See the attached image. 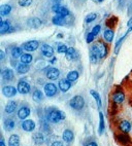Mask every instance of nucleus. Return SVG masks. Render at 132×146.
<instances>
[{"mask_svg": "<svg viewBox=\"0 0 132 146\" xmlns=\"http://www.w3.org/2000/svg\"><path fill=\"white\" fill-rule=\"evenodd\" d=\"M21 145V140L20 137L17 134H13L8 138V146H20Z\"/></svg>", "mask_w": 132, "mask_h": 146, "instance_id": "17", "label": "nucleus"}, {"mask_svg": "<svg viewBox=\"0 0 132 146\" xmlns=\"http://www.w3.org/2000/svg\"><path fill=\"white\" fill-rule=\"evenodd\" d=\"M98 50H99V56H100V59H103L105 58V56L107 55L108 52V48L105 45V43L103 42H98Z\"/></svg>", "mask_w": 132, "mask_h": 146, "instance_id": "21", "label": "nucleus"}, {"mask_svg": "<svg viewBox=\"0 0 132 146\" xmlns=\"http://www.w3.org/2000/svg\"><path fill=\"white\" fill-rule=\"evenodd\" d=\"M45 75L50 80H57L59 78V76H60V71L55 67H51L47 70Z\"/></svg>", "mask_w": 132, "mask_h": 146, "instance_id": "10", "label": "nucleus"}, {"mask_svg": "<svg viewBox=\"0 0 132 146\" xmlns=\"http://www.w3.org/2000/svg\"><path fill=\"white\" fill-rule=\"evenodd\" d=\"M0 146H5V143H4V140L1 139V143H0Z\"/></svg>", "mask_w": 132, "mask_h": 146, "instance_id": "45", "label": "nucleus"}, {"mask_svg": "<svg viewBox=\"0 0 132 146\" xmlns=\"http://www.w3.org/2000/svg\"><path fill=\"white\" fill-rule=\"evenodd\" d=\"M64 19L65 18L59 16V15H56V16L53 18V23L55 24V25H63Z\"/></svg>", "mask_w": 132, "mask_h": 146, "instance_id": "35", "label": "nucleus"}, {"mask_svg": "<svg viewBox=\"0 0 132 146\" xmlns=\"http://www.w3.org/2000/svg\"><path fill=\"white\" fill-rule=\"evenodd\" d=\"M51 146H64V145H63V143H62L61 141H54Z\"/></svg>", "mask_w": 132, "mask_h": 146, "instance_id": "41", "label": "nucleus"}, {"mask_svg": "<svg viewBox=\"0 0 132 146\" xmlns=\"http://www.w3.org/2000/svg\"><path fill=\"white\" fill-rule=\"evenodd\" d=\"M43 90H45V96L49 97V98H52V97L56 96V95H57V92H58V89H57V86H56L54 84H52V82L45 84V88H43Z\"/></svg>", "mask_w": 132, "mask_h": 146, "instance_id": "3", "label": "nucleus"}, {"mask_svg": "<svg viewBox=\"0 0 132 146\" xmlns=\"http://www.w3.org/2000/svg\"><path fill=\"white\" fill-rule=\"evenodd\" d=\"M77 50H74L73 47H68V50H67V52H66V54H65L66 59H67V60H69V61H72V60H74V59L77 58Z\"/></svg>", "mask_w": 132, "mask_h": 146, "instance_id": "26", "label": "nucleus"}, {"mask_svg": "<svg viewBox=\"0 0 132 146\" xmlns=\"http://www.w3.org/2000/svg\"><path fill=\"white\" fill-rule=\"evenodd\" d=\"M90 94H91V96L94 98V100L96 101V104H97L98 108H100V107L102 106V103H101V98H100V96H99V94H98L97 92L94 91V90H91Z\"/></svg>", "mask_w": 132, "mask_h": 146, "instance_id": "33", "label": "nucleus"}, {"mask_svg": "<svg viewBox=\"0 0 132 146\" xmlns=\"http://www.w3.org/2000/svg\"><path fill=\"white\" fill-rule=\"evenodd\" d=\"M98 59H100L99 56V50H98V44H93L90 50V61L92 64H96Z\"/></svg>", "mask_w": 132, "mask_h": 146, "instance_id": "6", "label": "nucleus"}, {"mask_svg": "<svg viewBox=\"0 0 132 146\" xmlns=\"http://www.w3.org/2000/svg\"><path fill=\"white\" fill-rule=\"evenodd\" d=\"M68 50V47L66 46L65 44H58V47H57V52L58 54H66V52Z\"/></svg>", "mask_w": 132, "mask_h": 146, "instance_id": "36", "label": "nucleus"}, {"mask_svg": "<svg viewBox=\"0 0 132 146\" xmlns=\"http://www.w3.org/2000/svg\"><path fill=\"white\" fill-rule=\"evenodd\" d=\"M29 70H30V66L28 64H24V63L19 64L18 67H17V71H18L19 74H25V73H27Z\"/></svg>", "mask_w": 132, "mask_h": 146, "instance_id": "28", "label": "nucleus"}, {"mask_svg": "<svg viewBox=\"0 0 132 146\" xmlns=\"http://www.w3.org/2000/svg\"><path fill=\"white\" fill-rule=\"evenodd\" d=\"M17 92H18V89H16V88L13 86H5L2 88V94L4 95L6 98L15 97L17 95Z\"/></svg>", "mask_w": 132, "mask_h": 146, "instance_id": "11", "label": "nucleus"}, {"mask_svg": "<svg viewBox=\"0 0 132 146\" xmlns=\"http://www.w3.org/2000/svg\"><path fill=\"white\" fill-rule=\"evenodd\" d=\"M38 46H39V42L37 40H30V41L25 42L22 47H23V50H27V52H34L38 48Z\"/></svg>", "mask_w": 132, "mask_h": 146, "instance_id": "8", "label": "nucleus"}, {"mask_svg": "<svg viewBox=\"0 0 132 146\" xmlns=\"http://www.w3.org/2000/svg\"><path fill=\"white\" fill-rule=\"evenodd\" d=\"M17 89L18 92L22 95H27L30 93V90H31V86L30 84L25 80H21L18 82V86H17Z\"/></svg>", "mask_w": 132, "mask_h": 146, "instance_id": "4", "label": "nucleus"}, {"mask_svg": "<svg viewBox=\"0 0 132 146\" xmlns=\"http://www.w3.org/2000/svg\"><path fill=\"white\" fill-rule=\"evenodd\" d=\"M30 113H31V110H30L29 107H21L18 111V117L22 120H25L30 115Z\"/></svg>", "mask_w": 132, "mask_h": 146, "instance_id": "12", "label": "nucleus"}, {"mask_svg": "<svg viewBox=\"0 0 132 146\" xmlns=\"http://www.w3.org/2000/svg\"><path fill=\"white\" fill-rule=\"evenodd\" d=\"M96 18H97V15H96L95 13H89V15L86 17V23H91V22L94 21Z\"/></svg>", "mask_w": 132, "mask_h": 146, "instance_id": "38", "label": "nucleus"}, {"mask_svg": "<svg viewBox=\"0 0 132 146\" xmlns=\"http://www.w3.org/2000/svg\"><path fill=\"white\" fill-rule=\"evenodd\" d=\"M94 37H95V36H94L92 33L88 34V35H87V42H88V43H91V42L94 40Z\"/></svg>", "mask_w": 132, "mask_h": 146, "instance_id": "40", "label": "nucleus"}, {"mask_svg": "<svg viewBox=\"0 0 132 146\" xmlns=\"http://www.w3.org/2000/svg\"><path fill=\"white\" fill-rule=\"evenodd\" d=\"M127 25H128V27H129V28H131V27H132V18L130 19L129 21H128V24H127Z\"/></svg>", "mask_w": 132, "mask_h": 146, "instance_id": "44", "label": "nucleus"}, {"mask_svg": "<svg viewBox=\"0 0 132 146\" xmlns=\"http://www.w3.org/2000/svg\"><path fill=\"white\" fill-rule=\"evenodd\" d=\"M47 118H48V120L50 123H58L65 119V113L59 109H56V108H51L48 111Z\"/></svg>", "mask_w": 132, "mask_h": 146, "instance_id": "1", "label": "nucleus"}, {"mask_svg": "<svg viewBox=\"0 0 132 146\" xmlns=\"http://www.w3.org/2000/svg\"><path fill=\"white\" fill-rule=\"evenodd\" d=\"M97 1H98V2H102L103 0H97Z\"/></svg>", "mask_w": 132, "mask_h": 146, "instance_id": "48", "label": "nucleus"}, {"mask_svg": "<svg viewBox=\"0 0 132 146\" xmlns=\"http://www.w3.org/2000/svg\"><path fill=\"white\" fill-rule=\"evenodd\" d=\"M11 31V24L8 21H0V33L2 34H5L7 32Z\"/></svg>", "mask_w": 132, "mask_h": 146, "instance_id": "20", "label": "nucleus"}, {"mask_svg": "<svg viewBox=\"0 0 132 146\" xmlns=\"http://www.w3.org/2000/svg\"><path fill=\"white\" fill-rule=\"evenodd\" d=\"M53 11H55L56 15H59V16L63 17V18H66V17L69 15V11L65 6H61L59 3H55L53 6Z\"/></svg>", "mask_w": 132, "mask_h": 146, "instance_id": "5", "label": "nucleus"}, {"mask_svg": "<svg viewBox=\"0 0 132 146\" xmlns=\"http://www.w3.org/2000/svg\"><path fill=\"white\" fill-rule=\"evenodd\" d=\"M100 29H101L100 25H96V26L92 29L91 33H92L94 36H96V35H98V34H99V32H100Z\"/></svg>", "mask_w": 132, "mask_h": 146, "instance_id": "39", "label": "nucleus"}, {"mask_svg": "<svg viewBox=\"0 0 132 146\" xmlns=\"http://www.w3.org/2000/svg\"><path fill=\"white\" fill-rule=\"evenodd\" d=\"M1 76H2V78L4 79V80L9 81V80H11V79H13V76H15V74H13V71L11 70V69H8V68H6V69L2 70Z\"/></svg>", "mask_w": 132, "mask_h": 146, "instance_id": "23", "label": "nucleus"}, {"mask_svg": "<svg viewBox=\"0 0 132 146\" xmlns=\"http://www.w3.org/2000/svg\"><path fill=\"white\" fill-rule=\"evenodd\" d=\"M4 58H5V55H4V52H3V50H0V60L3 61V60H4Z\"/></svg>", "mask_w": 132, "mask_h": 146, "instance_id": "43", "label": "nucleus"}, {"mask_svg": "<svg viewBox=\"0 0 132 146\" xmlns=\"http://www.w3.org/2000/svg\"><path fill=\"white\" fill-rule=\"evenodd\" d=\"M11 56L13 59H18L23 56V47H13L11 50Z\"/></svg>", "mask_w": 132, "mask_h": 146, "instance_id": "32", "label": "nucleus"}, {"mask_svg": "<svg viewBox=\"0 0 132 146\" xmlns=\"http://www.w3.org/2000/svg\"><path fill=\"white\" fill-rule=\"evenodd\" d=\"M32 4V0H19V5L23 6V7H27Z\"/></svg>", "mask_w": 132, "mask_h": 146, "instance_id": "37", "label": "nucleus"}, {"mask_svg": "<svg viewBox=\"0 0 132 146\" xmlns=\"http://www.w3.org/2000/svg\"><path fill=\"white\" fill-rule=\"evenodd\" d=\"M62 138H63V140L65 141L66 143H71L74 139L73 132L71 130H69V129H66V130H64L63 134H62Z\"/></svg>", "mask_w": 132, "mask_h": 146, "instance_id": "15", "label": "nucleus"}, {"mask_svg": "<svg viewBox=\"0 0 132 146\" xmlns=\"http://www.w3.org/2000/svg\"><path fill=\"white\" fill-rule=\"evenodd\" d=\"M32 99L33 101L37 102V103H39V102L42 101L43 99V94H42V92L40 90H35L33 92V94H32Z\"/></svg>", "mask_w": 132, "mask_h": 146, "instance_id": "29", "label": "nucleus"}, {"mask_svg": "<svg viewBox=\"0 0 132 146\" xmlns=\"http://www.w3.org/2000/svg\"><path fill=\"white\" fill-rule=\"evenodd\" d=\"M21 127H22V129L25 131V132H28V133H30V132H33V131H34L36 125H35L34 120L25 119V120H23V123H22Z\"/></svg>", "mask_w": 132, "mask_h": 146, "instance_id": "9", "label": "nucleus"}, {"mask_svg": "<svg viewBox=\"0 0 132 146\" xmlns=\"http://www.w3.org/2000/svg\"><path fill=\"white\" fill-rule=\"evenodd\" d=\"M20 59H21V62L24 63V64H29L33 60V58H32V56L30 54H23V56Z\"/></svg>", "mask_w": 132, "mask_h": 146, "instance_id": "34", "label": "nucleus"}, {"mask_svg": "<svg viewBox=\"0 0 132 146\" xmlns=\"http://www.w3.org/2000/svg\"><path fill=\"white\" fill-rule=\"evenodd\" d=\"M104 130H105V123H104L103 113L99 112V127H98V133H99V135H102Z\"/></svg>", "mask_w": 132, "mask_h": 146, "instance_id": "27", "label": "nucleus"}, {"mask_svg": "<svg viewBox=\"0 0 132 146\" xmlns=\"http://www.w3.org/2000/svg\"><path fill=\"white\" fill-rule=\"evenodd\" d=\"M111 100L114 102V104L121 105L125 101V94L122 91H116L111 96Z\"/></svg>", "mask_w": 132, "mask_h": 146, "instance_id": "7", "label": "nucleus"}, {"mask_svg": "<svg viewBox=\"0 0 132 146\" xmlns=\"http://www.w3.org/2000/svg\"><path fill=\"white\" fill-rule=\"evenodd\" d=\"M59 89L61 90V92H63V93H66V92H68L69 89L71 88V82L68 80V79H61L59 81Z\"/></svg>", "mask_w": 132, "mask_h": 146, "instance_id": "14", "label": "nucleus"}, {"mask_svg": "<svg viewBox=\"0 0 132 146\" xmlns=\"http://www.w3.org/2000/svg\"><path fill=\"white\" fill-rule=\"evenodd\" d=\"M11 11V6L9 4H3L0 6V16L5 17Z\"/></svg>", "mask_w": 132, "mask_h": 146, "instance_id": "30", "label": "nucleus"}, {"mask_svg": "<svg viewBox=\"0 0 132 146\" xmlns=\"http://www.w3.org/2000/svg\"><path fill=\"white\" fill-rule=\"evenodd\" d=\"M27 24H28V26L30 27V28H39L40 26H41V21H40L38 18H31L28 20V22H27Z\"/></svg>", "mask_w": 132, "mask_h": 146, "instance_id": "24", "label": "nucleus"}, {"mask_svg": "<svg viewBox=\"0 0 132 146\" xmlns=\"http://www.w3.org/2000/svg\"><path fill=\"white\" fill-rule=\"evenodd\" d=\"M115 33L111 29H106L105 31L103 32V38L106 42H111L114 39Z\"/></svg>", "mask_w": 132, "mask_h": 146, "instance_id": "25", "label": "nucleus"}, {"mask_svg": "<svg viewBox=\"0 0 132 146\" xmlns=\"http://www.w3.org/2000/svg\"><path fill=\"white\" fill-rule=\"evenodd\" d=\"M119 130L123 134L129 133L130 131H131V123L128 120H122L121 123H119Z\"/></svg>", "mask_w": 132, "mask_h": 146, "instance_id": "16", "label": "nucleus"}, {"mask_svg": "<svg viewBox=\"0 0 132 146\" xmlns=\"http://www.w3.org/2000/svg\"><path fill=\"white\" fill-rule=\"evenodd\" d=\"M32 140H33V142H34L36 145H41V144H43V142H45V136H43L42 133L38 132V133H35L34 135L32 136Z\"/></svg>", "mask_w": 132, "mask_h": 146, "instance_id": "18", "label": "nucleus"}, {"mask_svg": "<svg viewBox=\"0 0 132 146\" xmlns=\"http://www.w3.org/2000/svg\"><path fill=\"white\" fill-rule=\"evenodd\" d=\"M15 127H16V123H15L13 119H11V118H6V119H4L3 128H4L5 131L11 132V131H13V129H15Z\"/></svg>", "mask_w": 132, "mask_h": 146, "instance_id": "19", "label": "nucleus"}, {"mask_svg": "<svg viewBox=\"0 0 132 146\" xmlns=\"http://www.w3.org/2000/svg\"><path fill=\"white\" fill-rule=\"evenodd\" d=\"M79 76V72H77V70H72V71H70L68 74H67V77H66V78L68 79L70 82H74V81L77 80Z\"/></svg>", "mask_w": 132, "mask_h": 146, "instance_id": "31", "label": "nucleus"}, {"mask_svg": "<svg viewBox=\"0 0 132 146\" xmlns=\"http://www.w3.org/2000/svg\"><path fill=\"white\" fill-rule=\"evenodd\" d=\"M41 54L47 58H52L54 56L53 47L51 46L50 44H47V43L42 44L41 45Z\"/></svg>", "mask_w": 132, "mask_h": 146, "instance_id": "13", "label": "nucleus"}, {"mask_svg": "<svg viewBox=\"0 0 132 146\" xmlns=\"http://www.w3.org/2000/svg\"><path fill=\"white\" fill-rule=\"evenodd\" d=\"M16 108H17V102L9 101L7 104H6L5 108H4V111H5V113H7V114H11V113H13L16 111Z\"/></svg>", "mask_w": 132, "mask_h": 146, "instance_id": "22", "label": "nucleus"}, {"mask_svg": "<svg viewBox=\"0 0 132 146\" xmlns=\"http://www.w3.org/2000/svg\"><path fill=\"white\" fill-rule=\"evenodd\" d=\"M53 1H54V2H55V3H60L61 0H53Z\"/></svg>", "mask_w": 132, "mask_h": 146, "instance_id": "47", "label": "nucleus"}, {"mask_svg": "<svg viewBox=\"0 0 132 146\" xmlns=\"http://www.w3.org/2000/svg\"><path fill=\"white\" fill-rule=\"evenodd\" d=\"M128 13H132V4H131V5H130V7H129V11H128Z\"/></svg>", "mask_w": 132, "mask_h": 146, "instance_id": "46", "label": "nucleus"}, {"mask_svg": "<svg viewBox=\"0 0 132 146\" xmlns=\"http://www.w3.org/2000/svg\"><path fill=\"white\" fill-rule=\"evenodd\" d=\"M69 106L74 110H82L85 106V100L82 96H74L70 101H69Z\"/></svg>", "mask_w": 132, "mask_h": 146, "instance_id": "2", "label": "nucleus"}, {"mask_svg": "<svg viewBox=\"0 0 132 146\" xmlns=\"http://www.w3.org/2000/svg\"><path fill=\"white\" fill-rule=\"evenodd\" d=\"M85 146H98V145H97V143H96V142H94V141H91V142L87 143Z\"/></svg>", "mask_w": 132, "mask_h": 146, "instance_id": "42", "label": "nucleus"}]
</instances>
